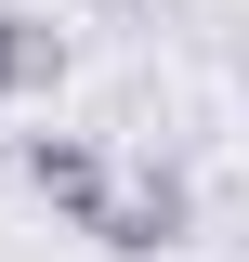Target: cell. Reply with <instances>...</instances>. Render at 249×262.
Instances as JSON below:
<instances>
[{"mask_svg":"<svg viewBox=\"0 0 249 262\" xmlns=\"http://www.w3.org/2000/svg\"><path fill=\"white\" fill-rule=\"evenodd\" d=\"M13 170H27V196L53 210V223L105 236V210H118V158H105L92 131H27V144H13Z\"/></svg>","mask_w":249,"mask_h":262,"instance_id":"6da1fadb","label":"cell"},{"mask_svg":"<svg viewBox=\"0 0 249 262\" xmlns=\"http://www.w3.org/2000/svg\"><path fill=\"white\" fill-rule=\"evenodd\" d=\"M184 236H197V184H184V170H171V158L118 170V210H105L92 249L105 262H157V249H184Z\"/></svg>","mask_w":249,"mask_h":262,"instance_id":"7a4b0ae2","label":"cell"},{"mask_svg":"<svg viewBox=\"0 0 249 262\" xmlns=\"http://www.w3.org/2000/svg\"><path fill=\"white\" fill-rule=\"evenodd\" d=\"M66 79V27L53 13H27V0H0V105H27Z\"/></svg>","mask_w":249,"mask_h":262,"instance_id":"3957f363","label":"cell"}]
</instances>
